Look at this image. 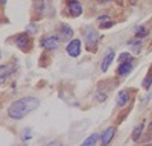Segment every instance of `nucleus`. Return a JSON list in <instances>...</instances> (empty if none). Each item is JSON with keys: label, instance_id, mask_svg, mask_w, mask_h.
Here are the masks:
<instances>
[{"label": "nucleus", "instance_id": "11", "mask_svg": "<svg viewBox=\"0 0 152 146\" xmlns=\"http://www.w3.org/2000/svg\"><path fill=\"white\" fill-rule=\"evenodd\" d=\"M61 36H62V38H72V36H73L72 28L67 26V24H61Z\"/></svg>", "mask_w": 152, "mask_h": 146}, {"label": "nucleus", "instance_id": "20", "mask_svg": "<svg viewBox=\"0 0 152 146\" xmlns=\"http://www.w3.org/2000/svg\"><path fill=\"white\" fill-rule=\"evenodd\" d=\"M105 99H107V94H105V93H104V94H102V93H97V101H99V102H102V101H105Z\"/></svg>", "mask_w": 152, "mask_h": 146}, {"label": "nucleus", "instance_id": "21", "mask_svg": "<svg viewBox=\"0 0 152 146\" xmlns=\"http://www.w3.org/2000/svg\"><path fill=\"white\" fill-rule=\"evenodd\" d=\"M46 146H61V143H59V142H56V140H53V142H49Z\"/></svg>", "mask_w": 152, "mask_h": 146}, {"label": "nucleus", "instance_id": "14", "mask_svg": "<svg viewBox=\"0 0 152 146\" xmlns=\"http://www.w3.org/2000/svg\"><path fill=\"white\" fill-rule=\"evenodd\" d=\"M126 61H132L131 53H129V52H123V53H120V56H119V63L122 64V63H126Z\"/></svg>", "mask_w": 152, "mask_h": 146}, {"label": "nucleus", "instance_id": "3", "mask_svg": "<svg viewBox=\"0 0 152 146\" xmlns=\"http://www.w3.org/2000/svg\"><path fill=\"white\" fill-rule=\"evenodd\" d=\"M85 40H87V49L88 50H93L97 40H99V35L94 29L88 28V29H85Z\"/></svg>", "mask_w": 152, "mask_h": 146}, {"label": "nucleus", "instance_id": "5", "mask_svg": "<svg viewBox=\"0 0 152 146\" xmlns=\"http://www.w3.org/2000/svg\"><path fill=\"white\" fill-rule=\"evenodd\" d=\"M15 44L18 49H21V50L26 52L28 49H29V44H31V40H29V36L28 34H20L17 35V38H15Z\"/></svg>", "mask_w": 152, "mask_h": 146}, {"label": "nucleus", "instance_id": "13", "mask_svg": "<svg viewBox=\"0 0 152 146\" xmlns=\"http://www.w3.org/2000/svg\"><path fill=\"white\" fill-rule=\"evenodd\" d=\"M142 131H143V123H140L138 126H135V128H134V131H132V140H134V142H137L138 139H140Z\"/></svg>", "mask_w": 152, "mask_h": 146}, {"label": "nucleus", "instance_id": "8", "mask_svg": "<svg viewBox=\"0 0 152 146\" xmlns=\"http://www.w3.org/2000/svg\"><path fill=\"white\" fill-rule=\"evenodd\" d=\"M113 59H114V50H113V49H110L108 53H107V56L102 59V64H100V69H102V72H107V70H108L110 64L113 63Z\"/></svg>", "mask_w": 152, "mask_h": 146}, {"label": "nucleus", "instance_id": "16", "mask_svg": "<svg viewBox=\"0 0 152 146\" xmlns=\"http://www.w3.org/2000/svg\"><path fill=\"white\" fill-rule=\"evenodd\" d=\"M11 70H12V67H5V66H2V82H5V78L9 75Z\"/></svg>", "mask_w": 152, "mask_h": 146}, {"label": "nucleus", "instance_id": "19", "mask_svg": "<svg viewBox=\"0 0 152 146\" xmlns=\"http://www.w3.org/2000/svg\"><path fill=\"white\" fill-rule=\"evenodd\" d=\"M111 26H113V21H104L102 24H100V28H102V29H108Z\"/></svg>", "mask_w": 152, "mask_h": 146}, {"label": "nucleus", "instance_id": "1", "mask_svg": "<svg viewBox=\"0 0 152 146\" xmlns=\"http://www.w3.org/2000/svg\"><path fill=\"white\" fill-rule=\"evenodd\" d=\"M38 99L37 97H21L18 101H14L9 108H8V116L14 120H20L24 116H28L31 111L38 107Z\"/></svg>", "mask_w": 152, "mask_h": 146}, {"label": "nucleus", "instance_id": "24", "mask_svg": "<svg viewBox=\"0 0 152 146\" xmlns=\"http://www.w3.org/2000/svg\"><path fill=\"white\" fill-rule=\"evenodd\" d=\"M0 3H2V5H5V3H6V0H0Z\"/></svg>", "mask_w": 152, "mask_h": 146}, {"label": "nucleus", "instance_id": "15", "mask_svg": "<svg viewBox=\"0 0 152 146\" xmlns=\"http://www.w3.org/2000/svg\"><path fill=\"white\" fill-rule=\"evenodd\" d=\"M148 35V31H146V28H143V26H140L137 29V38H143V36H146Z\"/></svg>", "mask_w": 152, "mask_h": 146}, {"label": "nucleus", "instance_id": "2", "mask_svg": "<svg viewBox=\"0 0 152 146\" xmlns=\"http://www.w3.org/2000/svg\"><path fill=\"white\" fill-rule=\"evenodd\" d=\"M40 44H41V47L47 49V50H56L58 44H59V36H56V35L44 36V38H41Z\"/></svg>", "mask_w": 152, "mask_h": 146}, {"label": "nucleus", "instance_id": "6", "mask_svg": "<svg viewBox=\"0 0 152 146\" xmlns=\"http://www.w3.org/2000/svg\"><path fill=\"white\" fill-rule=\"evenodd\" d=\"M67 6H69V11H70V14L73 17H79L82 14V6H81V3L78 2V0H69Z\"/></svg>", "mask_w": 152, "mask_h": 146}, {"label": "nucleus", "instance_id": "23", "mask_svg": "<svg viewBox=\"0 0 152 146\" xmlns=\"http://www.w3.org/2000/svg\"><path fill=\"white\" fill-rule=\"evenodd\" d=\"M108 2H111V0H99V3H100V5H104V3H108Z\"/></svg>", "mask_w": 152, "mask_h": 146}, {"label": "nucleus", "instance_id": "22", "mask_svg": "<svg viewBox=\"0 0 152 146\" xmlns=\"http://www.w3.org/2000/svg\"><path fill=\"white\" fill-rule=\"evenodd\" d=\"M97 20H99L100 23H104V21H107V20H108V17H107V15H100Z\"/></svg>", "mask_w": 152, "mask_h": 146}, {"label": "nucleus", "instance_id": "4", "mask_svg": "<svg viewBox=\"0 0 152 146\" xmlns=\"http://www.w3.org/2000/svg\"><path fill=\"white\" fill-rule=\"evenodd\" d=\"M67 53L70 55V56H79V53H81V40H72L69 44H67Z\"/></svg>", "mask_w": 152, "mask_h": 146}, {"label": "nucleus", "instance_id": "25", "mask_svg": "<svg viewBox=\"0 0 152 146\" xmlns=\"http://www.w3.org/2000/svg\"><path fill=\"white\" fill-rule=\"evenodd\" d=\"M149 129L152 131V122H151V123H149Z\"/></svg>", "mask_w": 152, "mask_h": 146}, {"label": "nucleus", "instance_id": "12", "mask_svg": "<svg viewBox=\"0 0 152 146\" xmlns=\"http://www.w3.org/2000/svg\"><path fill=\"white\" fill-rule=\"evenodd\" d=\"M97 139H99V134H91V136L88 137L85 142L81 143V146H94L96 142H97Z\"/></svg>", "mask_w": 152, "mask_h": 146}, {"label": "nucleus", "instance_id": "9", "mask_svg": "<svg viewBox=\"0 0 152 146\" xmlns=\"http://www.w3.org/2000/svg\"><path fill=\"white\" fill-rule=\"evenodd\" d=\"M128 101H129V93L126 91V90L119 91L117 99H116V105H117V107H123V105L128 104Z\"/></svg>", "mask_w": 152, "mask_h": 146}, {"label": "nucleus", "instance_id": "26", "mask_svg": "<svg viewBox=\"0 0 152 146\" xmlns=\"http://www.w3.org/2000/svg\"><path fill=\"white\" fill-rule=\"evenodd\" d=\"M145 146H152V143H148V145H145Z\"/></svg>", "mask_w": 152, "mask_h": 146}, {"label": "nucleus", "instance_id": "17", "mask_svg": "<svg viewBox=\"0 0 152 146\" xmlns=\"http://www.w3.org/2000/svg\"><path fill=\"white\" fill-rule=\"evenodd\" d=\"M31 137H32V132H31V129H29V128L23 129V132H21V139H23V140H28V139H31Z\"/></svg>", "mask_w": 152, "mask_h": 146}, {"label": "nucleus", "instance_id": "18", "mask_svg": "<svg viewBox=\"0 0 152 146\" xmlns=\"http://www.w3.org/2000/svg\"><path fill=\"white\" fill-rule=\"evenodd\" d=\"M151 84H152V75H149V76L143 81V88L149 90V88H151Z\"/></svg>", "mask_w": 152, "mask_h": 146}, {"label": "nucleus", "instance_id": "10", "mask_svg": "<svg viewBox=\"0 0 152 146\" xmlns=\"http://www.w3.org/2000/svg\"><path fill=\"white\" fill-rule=\"evenodd\" d=\"M132 70V63L131 61H126V63H122L117 69V73L120 76H125V75H128V73Z\"/></svg>", "mask_w": 152, "mask_h": 146}, {"label": "nucleus", "instance_id": "7", "mask_svg": "<svg viewBox=\"0 0 152 146\" xmlns=\"http://www.w3.org/2000/svg\"><path fill=\"white\" fill-rule=\"evenodd\" d=\"M114 132H116V129H114V126H110L104 131V134L100 136V143H102V146H108L114 137Z\"/></svg>", "mask_w": 152, "mask_h": 146}]
</instances>
